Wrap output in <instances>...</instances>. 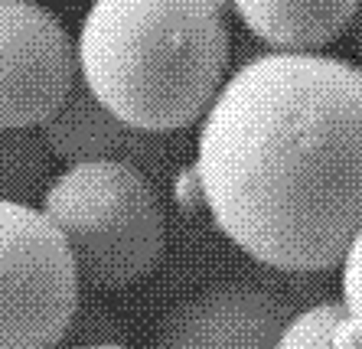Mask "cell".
<instances>
[{
  "label": "cell",
  "instance_id": "obj_8",
  "mask_svg": "<svg viewBox=\"0 0 362 349\" xmlns=\"http://www.w3.org/2000/svg\"><path fill=\"white\" fill-rule=\"evenodd\" d=\"M271 52H317L356 20L362 0H228Z\"/></svg>",
  "mask_w": 362,
  "mask_h": 349
},
{
  "label": "cell",
  "instance_id": "obj_9",
  "mask_svg": "<svg viewBox=\"0 0 362 349\" xmlns=\"http://www.w3.org/2000/svg\"><path fill=\"white\" fill-rule=\"evenodd\" d=\"M52 153L33 128H0V199L30 203L49 187Z\"/></svg>",
  "mask_w": 362,
  "mask_h": 349
},
{
  "label": "cell",
  "instance_id": "obj_13",
  "mask_svg": "<svg viewBox=\"0 0 362 349\" xmlns=\"http://www.w3.org/2000/svg\"><path fill=\"white\" fill-rule=\"evenodd\" d=\"M356 20H359V56H362V4H359V13H356Z\"/></svg>",
  "mask_w": 362,
  "mask_h": 349
},
{
  "label": "cell",
  "instance_id": "obj_2",
  "mask_svg": "<svg viewBox=\"0 0 362 349\" xmlns=\"http://www.w3.org/2000/svg\"><path fill=\"white\" fill-rule=\"evenodd\" d=\"M76 62L95 102L131 128L199 124L228 78L219 0H92Z\"/></svg>",
  "mask_w": 362,
  "mask_h": 349
},
{
  "label": "cell",
  "instance_id": "obj_1",
  "mask_svg": "<svg viewBox=\"0 0 362 349\" xmlns=\"http://www.w3.org/2000/svg\"><path fill=\"white\" fill-rule=\"evenodd\" d=\"M193 183L258 264L337 268L362 229V69L320 52L238 66L199 121Z\"/></svg>",
  "mask_w": 362,
  "mask_h": 349
},
{
  "label": "cell",
  "instance_id": "obj_3",
  "mask_svg": "<svg viewBox=\"0 0 362 349\" xmlns=\"http://www.w3.org/2000/svg\"><path fill=\"white\" fill-rule=\"evenodd\" d=\"M40 209L59 229L78 284L121 290L144 281L167 248V213L147 173L127 163H69Z\"/></svg>",
  "mask_w": 362,
  "mask_h": 349
},
{
  "label": "cell",
  "instance_id": "obj_6",
  "mask_svg": "<svg viewBox=\"0 0 362 349\" xmlns=\"http://www.w3.org/2000/svg\"><path fill=\"white\" fill-rule=\"evenodd\" d=\"M291 300L262 281H219L173 304L153 330V349H278Z\"/></svg>",
  "mask_w": 362,
  "mask_h": 349
},
{
  "label": "cell",
  "instance_id": "obj_5",
  "mask_svg": "<svg viewBox=\"0 0 362 349\" xmlns=\"http://www.w3.org/2000/svg\"><path fill=\"white\" fill-rule=\"evenodd\" d=\"M76 46L36 0H0V128L40 131L76 88Z\"/></svg>",
  "mask_w": 362,
  "mask_h": 349
},
{
  "label": "cell",
  "instance_id": "obj_11",
  "mask_svg": "<svg viewBox=\"0 0 362 349\" xmlns=\"http://www.w3.org/2000/svg\"><path fill=\"white\" fill-rule=\"evenodd\" d=\"M343 324L337 330V349H362V229L343 255Z\"/></svg>",
  "mask_w": 362,
  "mask_h": 349
},
{
  "label": "cell",
  "instance_id": "obj_10",
  "mask_svg": "<svg viewBox=\"0 0 362 349\" xmlns=\"http://www.w3.org/2000/svg\"><path fill=\"white\" fill-rule=\"evenodd\" d=\"M343 324V307L339 300L310 304L307 310L287 320L278 349H337V330Z\"/></svg>",
  "mask_w": 362,
  "mask_h": 349
},
{
  "label": "cell",
  "instance_id": "obj_4",
  "mask_svg": "<svg viewBox=\"0 0 362 349\" xmlns=\"http://www.w3.org/2000/svg\"><path fill=\"white\" fill-rule=\"evenodd\" d=\"M78 310V274L33 203L0 199V349H59Z\"/></svg>",
  "mask_w": 362,
  "mask_h": 349
},
{
  "label": "cell",
  "instance_id": "obj_12",
  "mask_svg": "<svg viewBox=\"0 0 362 349\" xmlns=\"http://www.w3.org/2000/svg\"><path fill=\"white\" fill-rule=\"evenodd\" d=\"M76 349H127V346H115V343H92V346H76Z\"/></svg>",
  "mask_w": 362,
  "mask_h": 349
},
{
  "label": "cell",
  "instance_id": "obj_7",
  "mask_svg": "<svg viewBox=\"0 0 362 349\" xmlns=\"http://www.w3.org/2000/svg\"><path fill=\"white\" fill-rule=\"evenodd\" d=\"M40 137L52 157L66 163H127L147 177L173 167L177 157V147L167 134L124 124L101 108L85 85L69 92L59 111L40 128Z\"/></svg>",
  "mask_w": 362,
  "mask_h": 349
}]
</instances>
